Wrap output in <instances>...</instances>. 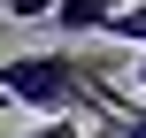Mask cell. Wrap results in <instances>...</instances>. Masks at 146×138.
Wrapping results in <instances>:
<instances>
[{"instance_id": "obj_1", "label": "cell", "mask_w": 146, "mask_h": 138, "mask_svg": "<svg viewBox=\"0 0 146 138\" xmlns=\"http://www.w3.org/2000/svg\"><path fill=\"white\" fill-rule=\"evenodd\" d=\"M100 54H8L0 61V100L8 108H23V115H38V123H54V115H100Z\"/></svg>"}, {"instance_id": "obj_8", "label": "cell", "mask_w": 146, "mask_h": 138, "mask_svg": "<svg viewBox=\"0 0 146 138\" xmlns=\"http://www.w3.org/2000/svg\"><path fill=\"white\" fill-rule=\"evenodd\" d=\"M0 115H8V100H0Z\"/></svg>"}, {"instance_id": "obj_3", "label": "cell", "mask_w": 146, "mask_h": 138, "mask_svg": "<svg viewBox=\"0 0 146 138\" xmlns=\"http://www.w3.org/2000/svg\"><path fill=\"white\" fill-rule=\"evenodd\" d=\"M100 115H108L115 138H146V100H123L115 85H100Z\"/></svg>"}, {"instance_id": "obj_4", "label": "cell", "mask_w": 146, "mask_h": 138, "mask_svg": "<svg viewBox=\"0 0 146 138\" xmlns=\"http://www.w3.org/2000/svg\"><path fill=\"white\" fill-rule=\"evenodd\" d=\"M108 38H115V46H139V54H146V0H123V8L108 15Z\"/></svg>"}, {"instance_id": "obj_9", "label": "cell", "mask_w": 146, "mask_h": 138, "mask_svg": "<svg viewBox=\"0 0 146 138\" xmlns=\"http://www.w3.org/2000/svg\"><path fill=\"white\" fill-rule=\"evenodd\" d=\"M0 8H8V0H0Z\"/></svg>"}, {"instance_id": "obj_7", "label": "cell", "mask_w": 146, "mask_h": 138, "mask_svg": "<svg viewBox=\"0 0 146 138\" xmlns=\"http://www.w3.org/2000/svg\"><path fill=\"white\" fill-rule=\"evenodd\" d=\"M131 77H139V92H146V54H131Z\"/></svg>"}, {"instance_id": "obj_6", "label": "cell", "mask_w": 146, "mask_h": 138, "mask_svg": "<svg viewBox=\"0 0 146 138\" xmlns=\"http://www.w3.org/2000/svg\"><path fill=\"white\" fill-rule=\"evenodd\" d=\"M46 8H54V0H8L0 15H15V23H46Z\"/></svg>"}, {"instance_id": "obj_2", "label": "cell", "mask_w": 146, "mask_h": 138, "mask_svg": "<svg viewBox=\"0 0 146 138\" xmlns=\"http://www.w3.org/2000/svg\"><path fill=\"white\" fill-rule=\"evenodd\" d=\"M123 0H54L46 8V23L62 31V38H92V31H108V15H115Z\"/></svg>"}, {"instance_id": "obj_5", "label": "cell", "mask_w": 146, "mask_h": 138, "mask_svg": "<svg viewBox=\"0 0 146 138\" xmlns=\"http://www.w3.org/2000/svg\"><path fill=\"white\" fill-rule=\"evenodd\" d=\"M15 138H85V123H69V115H54V123H31V131H15Z\"/></svg>"}]
</instances>
